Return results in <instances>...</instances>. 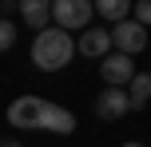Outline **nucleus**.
Masks as SVG:
<instances>
[{"mask_svg":"<svg viewBox=\"0 0 151 147\" xmlns=\"http://www.w3.org/2000/svg\"><path fill=\"white\" fill-rule=\"evenodd\" d=\"M8 123L24 127V131H56V135H72L76 131V115L68 108L40 100V95H20L8 103Z\"/></svg>","mask_w":151,"mask_h":147,"instance_id":"obj_1","label":"nucleus"},{"mask_svg":"<svg viewBox=\"0 0 151 147\" xmlns=\"http://www.w3.org/2000/svg\"><path fill=\"white\" fill-rule=\"evenodd\" d=\"M76 52H80V40H72V32L60 28V24H48V28L36 32V40H32V64H36L40 72L68 68Z\"/></svg>","mask_w":151,"mask_h":147,"instance_id":"obj_2","label":"nucleus"},{"mask_svg":"<svg viewBox=\"0 0 151 147\" xmlns=\"http://www.w3.org/2000/svg\"><path fill=\"white\" fill-rule=\"evenodd\" d=\"M91 12H96L91 0H52V20L60 28H68V32L91 28Z\"/></svg>","mask_w":151,"mask_h":147,"instance_id":"obj_3","label":"nucleus"},{"mask_svg":"<svg viewBox=\"0 0 151 147\" xmlns=\"http://www.w3.org/2000/svg\"><path fill=\"white\" fill-rule=\"evenodd\" d=\"M99 76H104V84H111V87H127L139 72H135V64H131V56L115 48V52H107L104 60H99Z\"/></svg>","mask_w":151,"mask_h":147,"instance_id":"obj_4","label":"nucleus"},{"mask_svg":"<svg viewBox=\"0 0 151 147\" xmlns=\"http://www.w3.org/2000/svg\"><path fill=\"white\" fill-rule=\"evenodd\" d=\"M91 108H96L99 119H123L127 111H135V108H131V92H127V87H111V84L91 100Z\"/></svg>","mask_w":151,"mask_h":147,"instance_id":"obj_5","label":"nucleus"},{"mask_svg":"<svg viewBox=\"0 0 151 147\" xmlns=\"http://www.w3.org/2000/svg\"><path fill=\"white\" fill-rule=\"evenodd\" d=\"M111 36H115V48H119V52L135 56V52L147 48V24H139L135 16H127V20H119L111 28Z\"/></svg>","mask_w":151,"mask_h":147,"instance_id":"obj_6","label":"nucleus"},{"mask_svg":"<svg viewBox=\"0 0 151 147\" xmlns=\"http://www.w3.org/2000/svg\"><path fill=\"white\" fill-rule=\"evenodd\" d=\"M111 48H115L111 28H83V36H80V52H83V56H91V60H104Z\"/></svg>","mask_w":151,"mask_h":147,"instance_id":"obj_7","label":"nucleus"},{"mask_svg":"<svg viewBox=\"0 0 151 147\" xmlns=\"http://www.w3.org/2000/svg\"><path fill=\"white\" fill-rule=\"evenodd\" d=\"M20 20L28 24V28L44 32L48 24H52V0H20Z\"/></svg>","mask_w":151,"mask_h":147,"instance_id":"obj_8","label":"nucleus"},{"mask_svg":"<svg viewBox=\"0 0 151 147\" xmlns=\"http://www.w3.org/2000/svg\"><path fill=\"white\" fill-rule=\"evenodd\" d=\"M131 8H135V0H96V12L104 16V20H111V24L127 20Z\"/></svg>","mask_w":151,"mask_h":147,"instance_id":"obj_9","label":"nucleus"},{"mask_svg":"<svg viewBox=\"0 0 151 147\" xmlns=\"http://www.w3.org/2000/svg\"><path fill=\"white\" fill-rule=\"evenodd\" d=\"M127 92H131V108H135V111L147 108V103H151V72H139V76L127 84Z\"/></svg>","mask_w":151,"mask_h":147,"instance_id":"obj_10","label":"nucleus"},{"mask_svg":"<svg viewBox=\"0 0 151 147\" xmlns=\"http://www.w3.org/2000/svg\"><path fill=\"white\" fill-rule=\"evenodd\" d=\"M16 36H20V28H16V20L8 16V20L0 24V48H4V52H8V48H16Z\"/></svg>","mask_w":151,"mask_h":147,"instance_id":"obj_11","label":"nucleus"},{"mask_svg":"<svg viewBox=\"0 0 151 147\" xmlns=\"http://www.w3.org/2000/svg\"><path fill=\"white\" fill-rule=\"evenodd\" d=\"M131 12H135L139 24H147V28H151V0H135V8H131Z\"/></svg>","mask_w":151,"mask_h":147,"instance_id":"obj_12","label":"nucleus"},{"mask_svg":"<svg viewBox=\"0 0 151 147\" xmlns=\"http://www.w3.org/2000/svg\"><path fill=\"white\" fill-rule=\"evenodd\" d=\"M0 8H4V16H12V12H20V0H0Z\"/></svg>","mask_w":151,"mask_h":147,"instance_id":"obj_13","label":"nucleus"},{"mask_svg":"<svg viewBox=\"0 0 151 147\" xmlns=\"http://www.w3.org/2000/svg\"><path fill=\"white\" fill-rule=\"evenodd\" d=\"M4 147H24V143L20 139H4Z\"/></svg>","mask_w":151,"mask_h":147,"instance_id":"obj_14","label":"nucleus"},{"mask_svg":"<svg viewBox=\"0 0 151 147\" xmlns=\"http://www.w3.org/2000/svg\"><path fill=\"white\" fill-rule=\"evenodd\" d=\"M119 147H143V143H119Z\"/></svg>","mask_w":151,"mask_h":147,"instance_id":"obj_15","label":"nucleus"}]
</instances>
